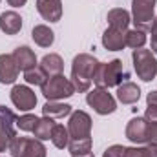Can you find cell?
<instances>
[{
  "label": "cell",
  "instance_id": "6da1fadb",
  "mask_svg": "<svg viewBox=\"0 0 157 157\" xmlns=\"http://www.w3.org/2000/svg\"><path fill=\"white\" fill-rule=\"evenodd\" d=\"M99 60L90 55V53H78L71 62V82L75 86V91H88L91 82H93V73L97 68Z\"/></svg>",
  "mask_w": 157,
  "mask_h": 157
},
{
  "label": "cell",
  "instance_id": "7a4b0ae2",
  "mask_svg": "<svg viewBox=\"0 0 157 157\" xmlns=\"http://www.w3.org/2000/svg\"><path fill=\"white\" fill-rule=\"evenodd\" d=\"M128 78V71L122 66V60L113 59L110 62H99L93 73V82L97 88H113V86H121L122 82H126Z\"/></svg>",
  "mask_w": 157,
  "mask_h": 157
},
{
  "label": "cell",
  "instance_id": "3957f363",
  "mask_svg": "<svg viewBox=\"0 0 157 157\" xmlns=\"http://www.w3.org/2000/svg\"><path fill=\"white\" fill-rule=\"evenodd\" d=\"M42 95L48 101H60V99H68L75 93V86L71 82V78H66L62 73L60 75H53L48 77L46 82L40 86Z\"/></svg>",
  "mask_w": 157,
  "mask_h": 157
},
{
  "label": "cell",
  "instance_id": "277c9868",
  "mask_svg": "<svg viewBox=\"0 0 157 157\" xmlns=\"http://www.w3.org/2000/svg\"><path fill=\"white\" fill-rule=\"evenodd\" d=\"M132 60H133V68L137 77L144 82L154 80L157 75V59L154 57V53L150 49H133L132 53Z\"/></svg>",
  "mask_w": 157,
  "mask_h": 157
},
{
  "label": "cell",
  "instance_id": "5b68a950",
  "mask_svg": "<svg viewBox=\"0 0 157 157\" xmlns=\"http://www.w3.org/2000/svg\"><path fill=\"white\" fill-rule=\"evenodd\" d=\"M157 0H132V20L135 24V29L150 31L154 24V11H155Z\"/></svg>",
  "mask_w": 157,
  "mask_h": 157
},
{
  "label": "cell",
  "instance_id": "8992f818",
  "mask_svg": "<svg viewBox=\"0 0 157 157\" xmlns=\"http://www.w3.org/2000/svg\"><path fill=\"white\" fill-rule=\"evenodd\" d=\"M86 102L99 113V115H110L117 110V101L112 93H108L106 88H95L86 95Z\"/></svg>",
  "mask_w": 157,
  "mask_h": 157
},
{
  "label": "cell",
  "instance_id": "52a82bcc",
  "mask_svg": "<svg viewBox=\"0 0 157 157\" xmlns=\"http://www.w3.org/2000/svg\"><path fill=\"white\" fill-rule=\"evenodd\" d=\"M11 157H46V146L39 139L17 137L9 144Z\"/></svg>",
  "mask_w": 157,
  "mask_h": 157
},
{
  "label": "cell",
  "instance_id": "ba28073f",
  "mask_svg": "<svg viewBox=\"0 0 157 157\" xmlns=\"http://www.w3.org/2000/svg\"><path fill=\"white\" fill-rule=\"evenodd\" d=\"M102 157H157V144H146V146L113 144L104 150Z\"/></svg>",
  "mask_w": 157,
  "mask_h": 157
},
{
  "label": "cell",
  "instance_id": "9c48e42d",
  "mask_svg": "<svg viewBox=\"0 0 157 157\" xmlns=\"http://www.w3.org/2000/svg\"><path fill=\"white\" fill-rule=\"evenodd\" d=\"M68 132H70V139L90 137L91 135V117L82 110L73 112L68 121Z\"/></svg>",
  "mask_w": 157,
  "mask_h": 157
},
{
  "label": "cell",
  "instance_id": "30bf717a",
  "mask_svg": "<svg viewBox=\"0 0 157 157\" xmlns=\"http://www.w3.org/2000/svg\"><path fill=\"white\" fill-rule=\"evenodd\" d=\"M11 102L20 112H29V110H33L37 106V95L29 86L17 84L11 90Z\"/></svg>",
  "mask_w": 157,
  "mask_h": 157
},
{
  "label": "cell",
  "instance_id": "8fae6325",
  "mask_svg": "<svg viewBox=\"0 0 157 157\" xmlns=\"http://www.w3.org/2000/svg\"><path fill=\"white\" fill-rule=\"evenodd\" d=\"M126 139L135 144H146V119L133 117L126 124Z\"/></svg>",
  "mask_w": 157,
  "mask_h": 157
},
{
  "label": "cell",
  "instance_id": "7c38bea8",
  "mask_svg": "<svg viewBox=\"0 0 157 157\" xmlns=\"http://www.w3.org/2000/svg\"><path fill=\"white\" fill-rule=\"evenodd\" d=\"M37 11L44 20L59 22L62 17V0H37Z\"/></svg>",
  "mask_w": 157,
  "mask_h": 157
},
{
  "label": "cell",
  "instance_id": "4fadbf2b",
  "mask_svg": "<svg viewBox=\"0 0 157 157\" xmlns=\"http://www.w3.org/2000/svg\"><path fill=\"white\" fill-rule=\"evenodd\" d=\"M13 59L18 66V71H28V70H33L37 68V55L31 48L28 46H18L13 53Z\"/></svg>",
  "mask_w": 157,
  "mask_h": 157
},
{
  "label": "cell",
  "instance_id": "5bb4252c",
  "mask_svg": "<svg viewBox=\"0 0 157 157\" xmlns=\"http://www.w3.org/2000/svg\"><path fill=\"white\" fill-rule=\"evenodd\" d=\"M18 78V66L13 55H0V84H13Z\"/></svg>",
  "mask_w": 157,
  "mask_h": 157
},
{
  "label": "cell",
  "instance_id": "9a60e30c",
  "mask_svg": "<svg viewBox=\"0 0 157 157\" xmlns=\"http://www.w3.org/2000/svg\"><path fill=\"white\" fill-rule=\"evenodd\" d=\"M102 46L108 51H121L126 46V31L108 28L102 35Z\"/></svg>",
  "mask_w": 157,
  "mask_h": 157
},
{
  "label": "cell",
  "instance_id": "2e32d148",
  "mask_svg": "<svg viewBox=\"0 0 157 157\" xmlns=\"http://www.w3.org/2000/svg\"><path fill=\"white\" fill-rule=\"evenodd\" d=\"M17 119L18 117L13 113V110H9V108H6V106L0 104V128L6 132V135L9 137L11 143L18 137V135H17V130H18Z\"/></svg>",
  "mask_w": 157,
  "mask_h": 157
},
{
  "label": "cell",
  "instance_id": "e0dca14e",
  "mask_svg": "<svg viewBox=\"0 0 157 157\" xmlns=\"http://www.w3.org/2000/svg\"><path fill=\"white\" fill-rule=\"evenodd\" d=\"M0 29L6 35H17L22 29V17L17 11H4L0 15Z\"/></svg>",
  "mask_w": 157,
  "mask_h": 157
},
{
  "label": "cell",
  "instance_id": "ac0fdd59",
  "mask_svg": "<svg viewBox=\"0 0 157 157\" xmlns=\"http://www.w3.org/2000/svg\"><path fill=\"white\" fill-rule=\"evenodd\" d=\"M108 28H113V29H122V31H128V26L132 22V17L126 9L122 7H115L112 11H108Z\"/></svg>",
  "mask_w": 157,
  "mask_h": 157
},
{
  "label": "cell",
  "instance_id": "d6986e66",
  "mask_svg": "<svg viewBox=\"0 0 157 157\" xmlns=\"http://www.w3.org/2000/svg\"><path fill=\"white\" fill-rule=\"evenodd\" d=\"M139 97H141V90H139L137 84L126 80V82H122L121 86H117L119 102H122V104H135V102L139 101Z\"/></svg>",
  "mask_w": 157,
  "mask_h": 157
},
{
  "label": "cell",
  "instance_id": "ffe728a7",
  "mask_svg": "<svg viewBox=\"0 0 157 157\" xmlns=\"http://www.w3.org/2000/svg\"><path fill=\"white\" fill-rule=\"evenodd\" d=\"M40 68L44 70V73L48 77H53V75H60L64 71V60L60 55L57 53H49V55H44L42 60H40Z\"/></svg>",
  "mask_w": 157,
  "mask_h": 157
},
{
  "label": "cell",
  "instance_id": "44dd1931",
  "mask_svg": "<svg viewBox=\"0 0 157 157\" xmlns=\"http://www.w3.org/2000/svg\"><path fill=\"white\" fill-rule=\"evenodd\" d=\"M42 113H44V117L62 119V117H66V115L71 113V106L70 104H64V102H59V101H48L42 106Z\"/></svg>",
  "mask_w": 157,
  "mask_h": 157
},
{
  "label": "cell",
  "instance_id": "7402d4cb",
  "mask_svg": "<svg viewBox=\"0 0 157 157\" xmlns=\"http://www.w3.org/2000/svg\"><path fill=\"white\" fill-rule=\"evenodd\" d=\"M31 37L35 40V44H39L40 48H49V46L55 42V33H53L46 24L35 26L33 31H31Z\"/></svg>",
  "mask_w": 157,
  "mask_h": 157
},
{
  "label": "cell",
  "instance_id": "603a6c76",
  "mask_svg": "<svg viewBox=\"0 0 157 157\" xmlns=\"http://www.w3.org/2000/svg\"><path fill=\"white\" fill-rule=\"evenodd\" d=\"M55 126H57V122L51 117L39 119L37 124H35V130H33L35 139H39V141H48V139H51V133H53Z\"/></svg>",
  "mask_w": 157,
  "mask_h": 157
},
{
  "label": "cell",
  "instance_id": "cb8c5ba5",
  "mask_svg": "<svg viewBox=\"0 0 157 157\" xmlns=\"http://www.w3.org/2000/svg\"><path fill=\"white\" fill-rule=\"evenodd\" d=\"M68 150L71 152V155H86L91 152V137H84V139H70Z\"/></svg>",
  "mask_w": 157,
  "mask_h": 157
},
{
  "label": "cell",
  "instance_id": "d4e9b609",
  "mask_svg": "<svg viewBox=\"0 0 157 157\" xmlns=\"http://www.w3.org/2000/svg\"><path fill=\"white\" fill-rule=\"evenodd\" d=\"M51 143L57 148H60V150L68 148V144H70V132H68V128H64L62 124H57L53 133H51Z\"/></svg>",
  "mask_w": 157,
  "mask_h": 157
},
{
  "label": "cell",
  "instance_id": "484cf974",
  "mask_svg": "<svg viewBox=\"0 0 157 157\" xmlns=\"http://www.w3.org/2000/svg\"><path fill=\"white\" fill-rule=\"evenodd\" d=\"M146 44V33L141 29H128L126 31V46L132 49H139Z\"/></svg>",
  "mask_w": 157,
  "mask_h": 157
},
{
  "label": "cell",
  "instance_id": "4316f807",
  "mask_svg": "<svg viewBox=\"0 0 157 157\" xmlns=\"http://www.w3.org/2000/svg\"><path fill=\"white\" fill-rule=\"evenodd\" d=\"M46 78H48V75L44 73V70H42L40 66L24 71V80H26L28 84H33V86H42V84L46 82Z\"/></svg>",
  "mask_w": 157,
  "mask_h": 157
},
{
  "label": "cell",
  "instance_id": "83f0119b",
  "mask_svg": "<svg viewBox=\"0 0 157 157\" xmlns=\"http://www.w3.org/2000/svg\"><path fill=\"white\" fill-rule=\"evenodd\" d=\"M37 121H39V117H35L33 113H26V115H22V117L17 119V126H18V130H22V132H33Z\"/></svg>",
  "mask_w": 157,
  "mask_h": 157
},
{
  "label": "cell",
  "instance_id": "f1b7e54d",
  "mask_svg": "<svg viewBox=\"0 0 157 157\" xmlns=\"http://www.w3.org/2000/svg\"><path fill=\"white\" fill-rule=\"evenodd\" d=\"M146 144H157V121H146Z\"/></svg>",
  "mask_w": 157,
  "mask_h": 157
},
{
  "label": "cell",
  "instance_id": "f546056e",
  "mask_svg": "<svg viewBox=\"0 0 157 157\" xmlns=\"http://www.w3.org/2000/svg\"><path fill=\"white\" fill-rule=\"evenodd\" d=\"M152 53H157V17L154 18V24H152Z\"/></svg>",
  "mask_w": 157,
  "mask_h": 157
},
{
  "label": "cell",
  "instance_id": "4dcf8cb0",
  "mask_svg": "<svg viewBox=\"0 0 157 157\" xmlns=\"http://www.w3.org/2000/svg\"><path fill=\"white\" fill-rule=\"evenodd\" d=\"M9 144H11L9 137H7V135H6V132L0 128V152H6V150L9 148Z\"/></svg>",
  "mask_w": 157,
  "mask_h": 157
},
{
  "label": "cell",
  "instance_id": "1f68e13d",
  "mask_svg": "<svg viewBox=\"0 0 157 157\" xmlns=\"http://www.w3.org/2000/svg\"><path fill=\"white\" fill-rule=\"evenodd\" d=\"M144 119H146V121H157V108L148 106V108H146V113H144Z\"/></svg>",
  "mask_w": 157,
  "mask_h": 157
},
{
  "label": "cell",
  "instance_id": "d6a6232c",
  "mask_svg": "<svg viewBox=\"0 0 157 157\" xmlns=\"http://www.w3.org/2000/svg\"><path fill=\"white\" fill-rule=\"evenodd\" d=\"M146 104L152 106V108H157V91H150L148 97H146Z\"/></svg>",
  "mask_w": 157,
  "mask_h": 157
},
{
  "label": "cell",
  "instance_id": "836d02e7",
  "mask_svg": "<svg viewBox=\"0 0 157 157\" xmlns=\"http://www.w3.org/2000/svg\"><path fill=\"white\" fill-rule=\"evenodd\" d=\"M26 2L28 0H7V4L11 7H22V6H26Z\"/></svg>",
  "mask_w": 157,
  "mask_h": 157
},
{
  "label": "cell",
  "instance_id": "e575fe53",
  "mask_svg": "<svg viewBox=\"0 0 157 157\" xmlns=\"http://www.w3.org/2000/svg\"><path fill=\"white\" fill-rule=\"evenodd\" d=\"M71 157H93L91 154H86V155H71Z\"/></svg>",
  "mask_w": 157,
  "mask_h": 157
}]
</instances>
